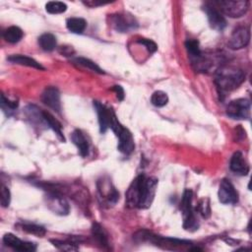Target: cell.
I'll list each match as a JSON object with an SVG mask.
<instances>
[{
  "label": "cell",
  "mask_w": 252,
  "mask_h": 252,
  "mask_svg": "<svg viewBox=\"0 0 252 252\" xmlns=\"http://www.w3.org/2000/svg\"><path fill=\"white\" fill-rule=\"evenodd\" d=\"M158 186V179L156 177H148L144 174L142 185H141V195L139 201V209H148L155 198L156 190Z\"/></svg>",
  "instance_id": "cell-6"
},
{
  "label": "cell",
  "mask_w": 252,
  "mask_h": 252,
  "mask_svg": "<svg viewBox=\"0 0 252 252\" xmlns=\"http://www.w3.org/2000/svg\"><path fill=\"white\" fill-rule=\"evenodd\" d=\"M219 200L223 205H233L238 202V193L230 180L223 178L219 187Z\"/></svg>",
  "instance_id": "cell-9"
},
{
  "label": "cell",
  "mask_w": 252,
  "mask_h": 252,
  "mask_svg": "<svg viewBox=\"0 0 252 252\" xmlns=\"http://www.w3.org/2000/svg\"><path fill=\"white\" fill-rule=\"evenodd\" d=\"M226 114L233 119H247L250 115V101L237 98L230 101L226 107Z\"/></svg>",
  "instance_id": "cell-8"
},
{
  "label": "cell",
  "mask_w": 252,
  "mask_h": 252,
  "mask_svg": "<svg viewBox=\"0 0 252 252\" xmlns=\"http://www.w3.org/2000/svg\"><path fill=\"white\" fill-rule=\"evenodd\" d=\"M1 107L5 113H7V111H8V115H10L18 107V101L10 100L9 98L5 97L4 94H2L1 95Z\"/></svg>",
  "instance_id": "cell-32"
},
{
  "label": "cell",
  "mask_w": 252,
  "mask_h": 252,
  "mask_svg": "<svg viewBox=\"0 0 252 252\" xmlns=\"http://www.w3.org/2000/svg\"><path fill=\"white\" fill-rule=\"evenodd\" d=\"M71 140L74 143V145L78 148V151L83 158L89 155V143L81 130H74L71 135Z\"/></svg>",
  "instance_id": "cell-19"
},
{
  "label": "cell",
  "mask_w": 252,
  "mask_h": 252,
  "mask_svg": "<svg viewBox=\"0 0 252 252\" xmlns=\"http://www.w3.org/2000/svg\"><path fill=\"white\" fill-rule=\"evenodd\" d=\"M192 198L193 192L190 189H186L183 192L181 203H180V210L182 212L183 218V227L186 230H196L198 229V221L195 217V213L192 207Z\"/></svg>",
  "instance_id": "cell-4"
},
{
  "label": "cell",
  "mask_w": 252,
  "mask_h": 252,
  "mask_svg": "<svg viewBox=\"0 0 252 252\" xmlns=\"http://www.w3.org/2000/svg\"><path fill=\"white\" fill-rule=\"evenodd\" d=\"M38 44L44 51H52L57 44L56 37L50 32H45L38 37Z\"/></svg>",
  "instance_id": "cell-23"
},
{
  "label": "cell",
  "mask_w": 252,
  "mask_h": 252,
  "mask_svg": "<svg viewBox=\"0 0 252 252\" xmlns=\"http://www.w3.org/2000/svg\"><path fill=\"white\" fill-rule=\"evenodd\" d=\"M97 192H98V199L100 200L101 204L104 206L110 207L116 204L119 199V193L111 183L109 179L101 178L97 181Z\"/></svg>",
  "instance_id": "cell-7"
},
{
  "label": "cell",
  "mask_w": 252,
  "mask_h": 252,
  "mask_svg": "<svg viewBox=\"0 0 252 252\" xmlns=\"http://www.w3.org/2000/svg\"><path fill=\"white\" fill-rule=\"evenodd\" d=\"M41 101L52 110L56 112H60V109H61L60 93L57 88L55 87L45 88L41 94Z\"/></svg>",
  "instance_id": "cell-15"
},
{
  "label": "cell",
  "mask_w": 252,
  "mask_h": 252,
  "mask_svg": "<svg viewBox=\"0 0 252 252\" xmlns=\"http://www.w3.org/2000/svg\"><path fill=\"white\" fill-rule=\"evenodd\" d=\"M24 35V32L23 31L19 28V27H16V26H12V27H9L8 29L5 30V32H3V37L6 41L10 42V43H16V42H19L22 37Z\"/></svg>",
  "instance_id": "cell-24"
},
{
  "label": "cell",
  "mask_w": 252,
  "mask_h": 252,
  "mask_svg": "<svg viewBox=\"0 0 252 252\" xmlns=\"http://www.w3.org/2000/svg\"><path fill=\"white\" fill-rule=\"evenodd\" d=\"M109 128L114 132L115 136L118 138L117 149L122 154L130 155L135 149L133 136H132L131 132L117 120L114 112L112 113V116H111Z\"/></svg>",
  "instance_id": "cell-2"
},
{
  "label": "cell",
  "mask_w": 252,
  "mask_h": 252,
  "mask_svg": "<svg viewBox=\"0 0 252 252\" xmlns=\"http://www.w3.org/2000/svg\"><path fill=\"white\" fill-rule=\"evenodd\" d=\"M249 40H250L249 28L238 27L232 32L227 41V46L233 50L241 49L248 45Z\"/></svg>",
  "instance_id": "cell-11"
},
{
  "label": "cell",
  "mask_w": 252,
  "mask_h": 252,
  "mask_svg": "<svg viewBox=\"0 0 252 252\" xmlns=\"http://www.w3.org/2000/svg\"><path fill=\"white\" fill-rule=\"evenodd\" d=\"M66 27L71 32L82 33L87 27V22L83 18H69L66 21Z\"/></svg>",
  "instance_id": "cell-25"
},
{
  "label": "cell",
  "mask_w": 252,
  "mask_h": 252,
  "mask_svg": "<svg viewBox=\"0 0 252 252\" xmlns=\"http://www.w3.org/2000/svg\"><path fill=\"white\" fill-rule=\"evenodd\" d=\"M22 229L28 233L31 234H34L36 236L42 237L45 235L46 230L43 226L41 225H37V224H33V223H24L22 225Z\"/></svg>",
  "instance_id": "cell-31"
},
{
  "label": "cell",
  "mask_w": 252,
  "mask_h": 252,
  "mask_svg": "<svg viewBox=\"0 0 252 252\" xmlns=\"http://www.w3.org/2000/svg\"><path fill=\"white\" fill-rule=\"evenodd\" d=\"M85 5H87V6H89V7H92V8H94V7H96V6H101V5H104V4H106V3H103V2H97V1H84L83 2Z\"/></svg>",
  "instance_id": "cell-37"
},
{
  "label": "cell",
  "mask_w": 252,
  "mask_h": 252,
  "mask_svg": "<svg viewBox=\"0 0 252 252\" xmlns=\"http://www.w3.org/2000/svg\"><path fill=\"white\" fill-rule=\"evenodd\" d=\"M244 79L245 74L242 70L234 67H220L216 73L215 83L219 91L222 94L238 88Z\"/></svg>",
  "instance_id": "cell-1"
},
{
  "label": "cell",
  "mask_w": 252,
  "mask_h": 252,
  "mask_svg": "<svg viewBox=\"0 0 252 252\" xmlns=\"http://www.w3.org/2000/svg\"><path fill=\"white\" fill-rule=\"evenodd\" d=\"M109 20H110L111 27L120 32H127L138 27V24L135 18L127 14L119 13V14L109 15Z\"/></svg>",
  "instance_id": "cell-10"
},
{
  "label": "cell",
  "mask_w": 252,
  "mask_h": 252,
  "mask_svg": "<svg viewBox=\"0 0 252 252\" xmlns=\"http://www.w3.org/2000/svg\"><path fill=\"white\" fill-rule=\"evenodd\" d=\"M112 91L115 92L116 96H117V98H118L119 100H122V99L124 98V90L122 89L121 86H117V85H116V86H113Z\"/></svg>",
  "instance_id": "cell-36"
},
{
  "label": "cell",
  "mask_w": 252,
  "mask_h": 252,
  "mask_svg": "<svg viewBox=\"0 0 252 252\" xmlns=\"http://www.w3.org/2000/svg\"><path fill=\"white\" fill-rule=\"evenodd\" d=\"M92 234L94 238L96 240V242L103 248H108V238L105 230L103 227L97 223L94 222L92 226Z\"/></svg>",
  "instance_id": "cell-22"
},
{
  "label": "cell",
  "mask_w": 252,
  "mask_h": 252,
  "mask_svg": "<svg viewBox=\"0 0 252 252\" xmlns=\"http://www.w3.org/2000/svg\"><path fill=\"white\" fill-rule=\"evenodd\" d=\"M214 6H217L218 10L225 16L230 18H240L246 14L249 1L247 0H220L214 1Z\"/></svg>",
  "instance_id": "cell-5"
},
{
  "label": "cell",
  "mask_w": 252,
  "mask_h": 252,
  "mask_svg": "<svg viewBox=\"0 0 252 252\" xmlns=\"http://www.w3.org/2000/svg\"><path fill=\"white\" fill-rule=\"evenodd\" d=\"M185 47L187 49V52L190 56L191 61L197 59L202 54V51L200 50L199 41L196 39H187L185 41Z\"/></svg>",
  "instance_id": "cell-27"
},
{
  "label": "cell",
  "mask_w": 252,
  "mask_h": 252,
  "mask_svg": "<svg viewBox=\"0 0 252 252\" xmlns=\"http://www.w3.org/2000/svg\"><path fill=\"white\" fill-rule=\"evenodd\" d=\"M137 42L140 43V44H142V45H144V46L148 49V51H149L150 53H154V52H156L157 49H158V45H157L156 42L153 41L152 39H148V38H139V39L137 40Z\"/></svg>",
  "instance_id": "cell-35"
},
{
  "label": "cell",
  "mask_w": 252,
  "mask_h": 252,
  "mask_svg": "<svg viewBox=\"0 0 252 252\" xmlns=\"http://www.w3.org/2000/svg\"><path fill=\"white\" fill-rule=\"evenodd\" d=\"M50 242L55 246L57 249L62 250V251H77L79 249V246L77 243L73 240H59V239H50Z\"/></svg>",
  "instance_id": "cell-26"
},
{
  "label": "cell",
  "mask_w": 252,
  "mask_h": 252,
  "mask_svg": "<svg viewBox=\"0 0 252 252\" xmlns=\"http://www.w3.org/2000/svg\"><path fill=\"white\" fill-rule=\"evenodd\" d=\"M8 61L14 63V64H19L23 66H28L32 68H35L37 70H44V67H42L36 60H34L32 57H29L27 55H22V54H13L9 56Z\"/></svg>",
  "instance_id": "cell-20"
},
{
  "label": "cell",
  "mask_w": 252,
  "mask_h": 252,
  "mask_svg": "<svg viewBox=\"0 0 252 252\" xmlns=\"http://www.w3.org/2000/svg\"><path fill=\"white\" fill-rule=\"evenodd\" d=\"M45 10L49 14H61L67 10V5L60 1H49L45 4Z\"/></svg>",
  "instance_id": "cell-29"
},
{
  "label": "cell",
  "mask_w": 252,
  "mask_h": 252,
  "mask_svg": "<svg viewBox=\"0 0 252 252\" xmlns=\"http://www.w3.org/2000/svg\"><path fill=\"white\" fill-rule=\"evenodd\" d=\"M11 193L7 186L2 184L1 186V205L3 208H7L10 205Z\"/></svg>",
  "instance_id": "cell-33"
},
{
  "label": "cell",
  "mask_w": 252,
  "mask_h": 252,
  "mask_svg": "<svg viewBox=\"0 0 252 252\" xmlns=\"http://www.w3.org/2000/svg\"><path fill=\"white\" fill-rule=\"evenodd\" d=\"M144 174L138 175L129 185L126 193H125V201L128 208L134 209L138 208L140 195H141V184L143 180Z\"/></svg>",
  "instance_id": "cell-13"
},
{
  "label": "cell",
  "mask_w": 252,
  "mask_h": 252,
  "mask_svg": "<svg viewBox=\"0 0 252 252\" xmlns=\"http://www.w3.org/2000/svg\"><path fill=\"white\" fill-rule=\"evenodd\" d=\"M204 11L207 15L211 28L215 31L222 32L226 27V20L223 15L218 10V8L209 3L204 6Z\"/></svg>",
  "instance_id": "cell-14"
},
{
  "label": "cell",
  "mask_w": 252,
  "mask_h": 252,
  "mask_svg": "<svg viewBox=\"0 0 252 252\" xmlns=\"http://www.w3.org/2000/svg\"><path fill=\"white\" fill-rule=\"evenodd\" d=\"M73 61L78 64V65H81L83 67H86L95 73H98V74H103L104 71L99 67L97 66L94 62H93L92 60L88 59V58H85V57H76L73 59Z\"/></svg>",
  "instance_id": "cell-28"
},
{
  "label": "cell",
  "mask_w": 252,
  "mask_h": 252,
  "mask_svg": "<svg viewBox=\"0 0 252 252\" xmlns=\"http://www.w3.org/2000/svg\"><path fill=\"white\" fill-rule=\"evenodd\" d=\"M229 168L232 172L238 175H247L249 172V165L245 160L242 153L236 152L232 155L229 162Z\"/></svg>",
  "instance_id": "cell-18"
},
{
  "label": "cell",
  "mask_w": 252,
  "mask_h": 252,
  "mask_svg": "<svg viewBox=\"0 0 252 252\" xmlns=\"http://www.w3.org/2000/svg\"><path fill=\"white\" fill-rule=\"evenodd\" d=\"M197 209H198V211L201 213V215H202L204 218H209V217H210L211 209H210L209 200H208L207 198L200 201V203H199Z\"/></svg>",
  "instance_id": "cell-34"
},
{
  "label": "cell",
  "mask_w": 252,
  "mask_h": 252,
  "mask_svg": "<svg viewBox=\"0 0 252 252\" xmlns=\"http://www.w3.org/2000/svg\"><path fill=\"white\" fill-rule=\"evenodd\" d=\"M135 238L139 241H147L150 243H154L158 246H163L165 249H174L176 246H185L192 244L188 240L177 239L172 237H162L159 235H156L148 230H140L135 234Z\"/></svg>",
  "instance_id": "cell-3"
},
{
  "label": "cell",
  "mask_w": 252,
  "mask_h": 252,
  "mask_svg": "<svg viewBox=\"0 0 252 252\" xmlns=\"http://www.w3.org/2000/svg\"><path fill=\"white\" fill-rule=\"evenodd\" d=\"M3 242L5 245L18 250V251H34L36 249V245L32 242L23 241L13 233H6L3 236Z\"/></svg>",
  "instance_id": "cell-17"
},
{
  "label": "cell",
  "mask_w": 252,
  "mask_h": 252,
  "mask_svg": "<svg viewBox=\"0 0 252 252\" xmlns=\"http://www.w3.org/2000/svg\"><path fill=\"white\" fill-rule=\"evenodd\" d=\"M46 206L54 214L65 216L69 213V205L63 196L58 192L50 191L46 196Z\"/></svg>",
  "instance_id": "cell-12"
},
{
  "label": "cell",
  "mask_w": 252,
  "mask_h": 252,
  "mask_svg": "<svg viewBox=\"0 0 252 252\" xmlns=\"http://www.w3.org/2000/svg\"><path fill=\"white\" fill-rule=\"evenodd\" d=\"M42 115H43V118H44V120L46 122V125H48V127L53 130V132L56 134L57 138L61 142H65V138H64V135L62 133V126H61L60 122L57 119H55L53 117V115H51L47 111L42 110Z\"/></svg>",
  "instance_id": "cell-21"
},
{
  "label": "cell",
  "mask_w": 252,
  "mask_h": 252,
  "mask_svg": "<svg viewBox=\"0 0 252 252\" xmlns=\"http://www.w3.org/2000/svg\"><path fill=\"white\" fill-rule=\"evenodd\" d=\"M94 106L96 110L97 117H98V124H99V131L101 134H104L107 129L110 126L111 116L113 113V110L110 108H107L104 104H102L99 101H94Z\"/></svg>",
  "instance_id": "cell-16"
},
{
  "label": "cell",
  "mask_w": 252,
  "mask_h": 252,
  "mask_svg": "<svg viewBox=\"0 0 252 252\" xmlns=\"http://www.w3.org/2000/svg\"><path fill=\"white\" fill-rule=\"evenodd\" d=\"M151 102L157 107H162L167 104L168 96L162 91H156L151 96Z\"/></svg>",
  "instance_id": "cell-30"
}]
</instances>
